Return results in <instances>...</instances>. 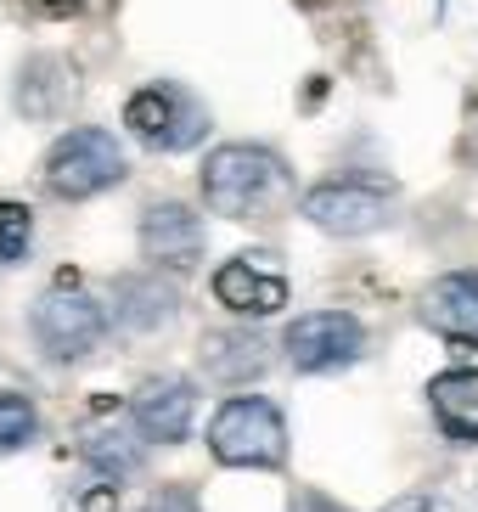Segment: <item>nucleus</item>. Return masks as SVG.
<instances>
[{"label":"nucleus","instance_id":"14","mask_svg":"<svg viewBox=\"0 0 478 512\" xmlns=\"http://www.w3.org/2000/svg\"><path fill=\"white\" fill-rule=\"evenodd\" d=\"M270 361V338L254 327H225L203 338V372L220 383H254Z\"/></svg>","mask_w":478,"mask_h":512},{"label":"nucleus","instance_id":"7","mask_svg":"<svg viewBox=\"0 0 478 512\" xmlns=\"http://www.w3.org/2000/svg\"><path fill=\"white\" fill-rule=\"evenodd\" d=\"M366 344H372V332L349 310H310L282 332V355L299 372H344L366 355Z\"/></svg>","mask_w":478,"mask_h":512},{"label":"nucleus","instance_id":"1","mask_svg":"<svg viewBox=\"0 0 478 512\" xmlns=\"http://www.w3.org/2000/svg\"><path fill=\"white\" fill-rule=\"evenodd\" d=\"M197 192H203V209L237 226H259L287 203H299L293 164L265 141H220L197 169Z\"/></svg>","mask_w":478,"mask_h":512},{"label":"nucleus","instance_id":"11","mask_svg":"<svg viewBox=\"0 0 478 512\" xmlns=\"http://www.w3.org/2000/svg\"><path fill=\"white\" fill-rule=\"evenodd\" d=\"M214 299L237 316H276L287 304V276L259 254H237L214 271Z\"/></svg>","mask_w":478,"mask_h":512},{"label":"nucleus","instance_id":"20","mask_svg":"<svg viewBox=\"0 0 478 512\" xmlns=\"http://www.w3.org/2000/svg\"><path fill=\"white\" fill-rule=\"evenodd\" d=\"M141 512H203V507H197L192 484H164V490H158Z\"/></svg>","mask_w":478,"mask_h":512},{"label":"nucleus","instance_id":"19","mask_svg":"<svg viewBox=\"0 0 478 512\" xmlns=\"http://www.w3.org/2000/svg\"><path fill=\"white\" fill-rule=\"evenodd\" d=\"M383 512H462L450 496H439V490H405V496H394Z\"/></svg>","mask_w":478,"mask_h":512},{"label":"nucleus","instance_id":"6","mask_svg":"<svg viewBox=\"0 0 478 512\" xmlns=\"http://www.w3.org/2000/svg\"><path fill=\"white\" fill-rule=\"evenodd\" d=\"M124 130L147 152H186L209 136V107L175 79H152L124 96Z\"/></svg>","mask_w":478,"mask_h":512},{"label":"nucleus","instance_id":"17","mask_svg":"<svg viewBox=\"0 0 478 512\" xmlns=\"http://www.w3.org/2000/svg\"><path fill=\"white\" fill-rule=\"evenodd\" d=\"M34 434H40V411H34V400L29 394L0 389V456L34 445Z\"/></svg>","mask_w":478,"mask_h":512},{"label":"nucleus","instance_id":"4","mask_svg":"<svg viewBox=\"0 0 478 512\" xmlns=\"http://www.w3.org/2000/svg\"><path fill=\"white\" fill-rule=\"evenodd\" d=\"M107 304L96 299V293H85L79 282H57V287H45L40 299H34L29 310V332H34V344H40L45 361H57V366H74L85 361L90 349L107 338Z\"/></svg>","mask_w":478,"mask_h":512},{"label":"nucleus","instance_id":"13","mask_svg":"<svg viewBox=\"0 0 478 512\" xmlns=\"http://www.w3.org/2000/svg\"><path fill=\"white\" fill-rule=\"evenodd\" d=\"M17 113L23 119H62L68 107H74L79 85H74V68L62 57H29L23 62V74H17Z\"/></svg>","mask_w":478,"mask_h":512},{"label":"nucleus","instance_id":"21","mask_svg":"<svg viewBox=\"0 0 478 512\" xmlns=\"http://www.w3.org/2000/svg\"><path fill=\"white\" fill-rule=\"evenodd\" d=\"M287 512H344V507H338L332 496H321V490H299Z\"/></svg>","mask_w":478,"mask_h":512},{"label":"nucleus","instance_id":"9","mask_svg":"<svg viewBox=\"0 0 478 512\" xmlns=\"http://www.w3.org/2000/svg\"><path fill=\"white\" fill-rule=\"evenodd\" d=\"M192 417H197V389L186 377H147L130 394V428L147 445H180L192 434Z\"/></svg>","mask_w":478,"mask_h":512},{"label":"nucleus","instance_id":"18","mask_svg":"<svg viewBox=\"0 0 478 512\" xmlns=\"http://www.w3.org/2000/svg\"><path fill=\"white\" fill-rule=\"evenodd\" d=\"M34 242V214L12 197H0V265H17Z\"/></svg>","mask_w":478,"mask_h":512},{"label":"nucleus","instance_id":"8","mask_svg":"<svg viewBox=\"0 0 478 512\" xmlns=\"http://www.w3.org/2000/svg\"><path fill=\"white\" fill-rule=\"evenodd\" d=\"M141 254H147L152 271L186 276L197 259L209 254V226H203V214H197L186 197H158V203H147V214H141Z\"/></svg>","mask_w":478,"mask_h":512},{"label":"nucleus","instance_id":"3","mask_svg":"<svg viewBox=\"0 0 478 512\" xmlns=\"http://www.w3.org/2000/svg\"><path fill=\"white\" fill-rule=\"evenodd\" d=\"M394 181L383 175H360V169H344V175H327L299 192V214L310 220L315 231L327 237H372L394 220Z\"/></svg>","mask_w":478,"mask_h":512},{"label":"nucleus","instance_id":"16","mask_svg":"<svg viewBox=\"0 0 478 512\" xmlns=\"http://www.w3.org/2000/svg\"><path fill=\"white\" fill-rule=\"evenodd\" d=\"M85 462L102 473V479H135L141 473V462H147V451H141V434L135 428H90L85 434Z\"/></svg>","mask_w":478,"mask_h":512},{"label":"nucleus","instance_id":"12","mask_svg":"<svg viewBox=\"0 0 478 512\" xmlns=\"http://www.w3.org/2000/svg\"><path fill=\"white\" fill-rule=\"evenodd\" d=\"M175 276L169 271H141V276H119L113 282V304H107V316L119 321L124 332H152L164 327L169 316H175Z\"/></svg>","mask_w":478,"mask_h":512},{"label":"nucleus","instance_id":"15","mask_svg":"<svg viewBox=\"0 0 478 512\" xmlns=\"http://www.w3.org/2000/svg\"><path fill=\"white\" fill-rule=\"evenodd\" d=\"M428 406H434V422L445 428V439L478 445V366L439 372L428 383Z\"/></svg>","mask_w":478,"mask_h":512},{"label":"nucleus","instance_id":"2","mask_svg":"<svg viewBox=\"0 0 478 512\" xmlns=\"http://www.w3.org/2000/svg\"><path fill=\"white\" fill-rule=\"evenodd\" d=\"M130 175V158H124V141L102 124H74L62 130L40 158V186L57 203H90V197L124 186Z\"/></svg>","mask_w":478,"mask_h":512},{"label":"nucleus","instance_id":"5","mask_svg":"<svg viewBox=\"0 0 478 512\" xmlns=\"http://www.w3.org/2000/svg\"><path fill=\"white\" fill-rule=\"evenodd\" d=\"M209 451L220 467H282L287 462V417L265 394L225 400L209 422Z\"/></svg>","mask_w":478,"mask_h":512},{"label":"nucleus","instance_id":"10","mask_svg":"<svg viewBox=\"0 0 478 512\" xmlns=\"http://www.w3.org/2000/svg\"><path fill=\"white\" fill-rule=\"evenodd\" d=\"M417 321L450 344H478V271H445L417 293Z\"/></svg>","mask_w":478,"mask_h":512}]
</instances>
